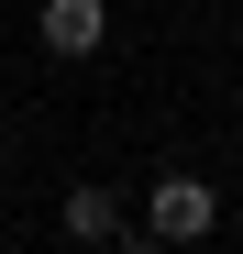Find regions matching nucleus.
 Returning a JSON list of instances; mask_svg holds the SVG:
<instances>
[{
	"label": "nucleus",
	"mask_w": 243,
	"mask_h": 254,
	"mask_svg": "<svg viewBox=\"0 0 243 254\" xmlns=\"http://www.w3.org/2000/svg\"><path fill=\"white\" fill-rule=\"evenodd\" d=\"M210 232H221V188L210 177H155L144 188V243L188 254V243H210Z\"/></svg>",
	"instance_id": "f257e3e1"
},
{
	"label": "nucleus",
	"mask_w": 243,
	"mask_h": 254,
	"mask_svg": "<svg viewBox=\"0 0 243 254\" xmlns=\"http://www.w3.org/2000/svg\"><path fill=\"white\" fill-rule=\"evenodd\" d=\"M33 45H45V56H100L111 45V0H33Z\"/></svg>",
	"instance_id": "f03ea898"
},
{
	"label": "nucleus",
	"mask_w": 243,
	"mask_h": 254,
	"mask_svg": "<svg viewBox=\"0 0 243 254\" xmlns=\"http://www.w3.org/2000/svg\"><path fill=\"white\" fill-rule=\"evenodd\" d=\"M56 232H66V243H89V254H100V243L122 232V188H100V177H89V188H66V210H56Z\"/></svg>",
	"instance_id": "7ed1b4c3"
},
{
	"label": "nucleus",
	"mask_w": 243,
	"mask_h": 254,
	"mask_svg": "<svg viewBox=\"0 0 243 254\" xmlns=\"http://www.w3.org/2000/svg\"><path fill=\"white\" fill-rule=\"evenodd\" d=\"M100 254H166V243H144V232H111V243H100Z\"/></svg>",
	"instance_id": "20e7f679"
}]
</instances>
